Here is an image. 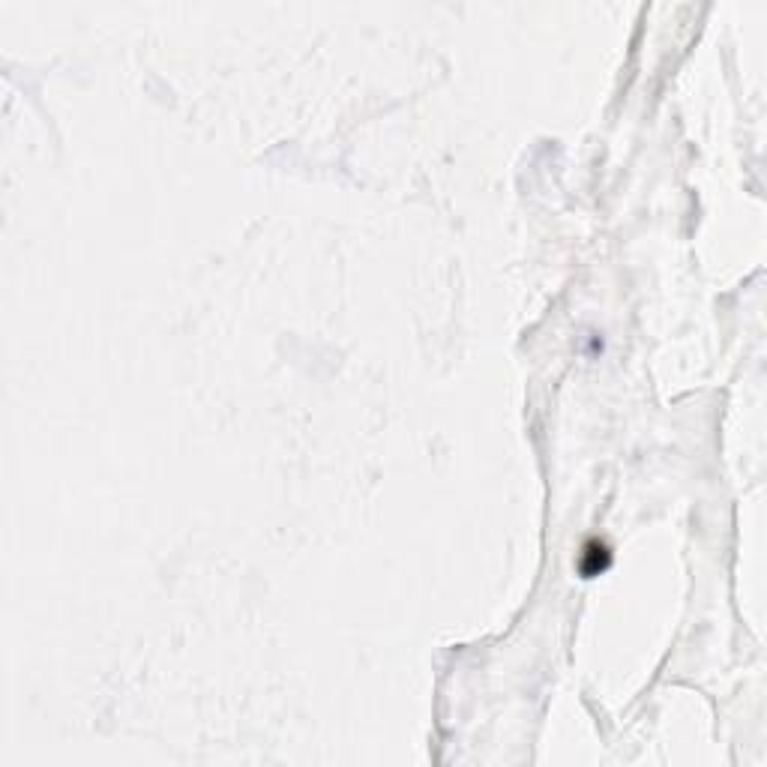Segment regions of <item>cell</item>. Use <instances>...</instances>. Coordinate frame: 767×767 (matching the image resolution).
I'll return each mask as SVG.
<instances>
[{
    "label": "cell",
    "instance_id": "1",
    "mask_svg": "<svg viewBox=\"0 0 767 767\" xmlns=\"http://www.w3.org/2000/svg\"><path fill=\"white\" fill-rule=\"evenodd\" d=\"M605 560H609V552H605V546H588V548H585V555H582V573H585V575L600 573V570L605 567Z\"/></svg>",
    "mask_w": 767,
    "mask_h": 767
}]
</instances>
